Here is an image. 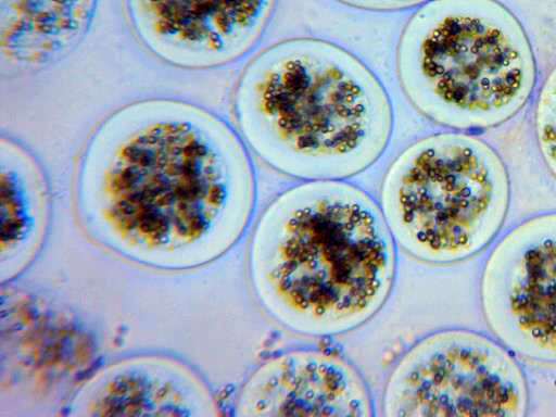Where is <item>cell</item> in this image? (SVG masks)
<instances>
[{
	"label": "cell",
	"instance_id": "cell-1",
	"mask_svg": "<svg viewBox=\"0 0 556 417\" xmlns=\"http://www.w3.org/2000/svg\"><path fill=\"white\" fill-rule=\"evenodd\" d=\"M85 204L132 230L216 235L227 249L255 206V174L239 132L190 102L119 108L90 136L80 163Z\"/></svg>",
	"mask_w": 556,
	"mask_h": 417
},
{
	"label": "cell",
	"instance_id": "cell-2",
	"mask_svg": "<svg viewBox=\"0 0 556 417\" xmlns=\"http://www.w3.org/2000/svg\"><path fill=\"white\" fill-rule=\"evenodd\" d=\"M249 266L269 317L292 332L328 338L357 329L384 306L397 245L364 189L341 179L301 180L260 215Z\"/></svg>",
	"mask_w": 556,
	"mask_h": 417
},
{
	"label": "cell",
	"instance_id": "cell-3",
	"mask_svg": "<svg viewBox=\"0 0 556 417\" xmlns=\"http://www.w3.org/2000/svg\"><path fill=\"white\" fill-rule=\"evenodd\" d=\"M239 134L275 170L301 180H348L371 167L393 132L390 97L344 47L314 37L258 52L233 94Z\"/></svg>",
	"mask_w": 556,
	"mask_h": 417
},
{
	"label": "cell",
	"instance_id": "cell-4",
	"mask_svg": "<svg viewBox=\"0 0 556 417\" xmlns=\"http://www.w3.org/2000/svg\"><path fill=\"white\" fill-rule=\"evenodd\" d=\"M395 68L421 115L467 132L515 116L536 77L527 33L497 0H429L418 7L400 35Z\"/></svg>",
	"mask_w": 556,
	"mask_h": 417
},
{
	"label": "cell",
	"instance_id": "cell-5",
	"mask_svg": "<svg viewBox=\"0 0 556 417\" xmlns=\"http://www.w3.org/2000/svg\"><path fill=\"white\" fill-rule=\"evenodd\" d=\"M377 201L397 248L448 265L493 242L508 213L510 184L490 144L451 129L404 148L386 169Z\"/></svg>",
	"mask_w": 556,
	"mask_h": 417
},
{
	"label": "cell",
	"instance_id": "cell-6",
	"mask_svg": "<svg viewBox=\"0 0 556 417\" xmlns=\"http://www.w3.org/2000/svg\"><path fill=\"white\" fill-rule=\"evenodd\" d=\"M528 381L515 354L498 340L467 329L424 336L395 362L384 382V417L528 414Z\"/></svg>",
	"mask_w": 556,
	"mask_h": 417
},
{
	"label": "cell",
	"instance_id": "cell-7",
	"mask_svg": "<svg viewBox=\"0 0 556 417\" xmlns=\"http://www.w3.org/2000/svg\"><path fill=\"white\" fill-rule=\"evenodd\" d=\"M480 303L488 327L514 354L556 363V212L498 239L482 267Z\"/></svg>",
	"mask_w": 556,
	"mask_h": 417
},
{
	"label": "cell",
	"instance_id": "cell-8",
	"mask_svg": "<svg viewBox=\"0 0 556 417\" xmlns=\"http://www.w3.org/2000/svg\"><path fill=\"white\" fill-rule=\"evenodd\" d=\"M277 0H131L142 45L188 70L232 63L262 38Z\"/></svg>",
	"mask_w": 556,
	"mask_h": 417
},
{
	"label": "cell",
	"instance_id": "cell-9",
	"mask_svg": "<svg viewBox=\"0 0 556 417\" xmlns=\"http://www.w3.org/2000/svg\"><path fill=\"white\" fill-rule=\"evenodd\" d=\"M240 415L370 417L375 405L359 370L338 352L296 348L264 359L245 382Z\"/></svg>",
	"mask_w": 556,
	"mask_h": 417
},
{
	"label": "cell",
	"instance_id": "cell-10",
	"mask_svg": "<svg viewBox=\"0 0 556 417\" xmlns=\"http://www.w3.org/2000/svg\"><path fill=\"white\" fill-rule=\"evenodd\" d=\"M534 131L542 157L556 178V65L543 83L535 103Z\"/></svg>",
	"mask_w": 556,
	"mask_h": 417
},
{
	"label": "cell",
	"instance_id": "cell-11",
	"mask_svg": "<svg viewBox=\"0 0 556 417\" xmlns=\"http://www.w3.org/2000/svg\"><path fill=\"white\" fill-rule=\"evenodd\" d=\"M346 5L378 12L401 11L418 8L429 0H337Z\"/></svg>",
	"mask_w": 556,
	"mask_h": 417
}]
</instances>
